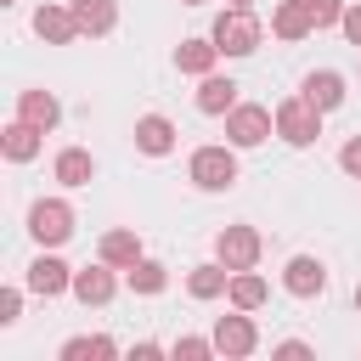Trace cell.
<instances>
[{
	"mask_svg": "<svg viewBox=\"0 0 361 361\" xmlns=\"http://www.w3.org/2000/svg\"><path fill=\"white\" fill-rule=\"evenodd\" d=\"M180 6H203V0H180Z\"/></svg>",
	"mask_w": 361,
	"mask_h": 361,
	"instance_id": "34",
	"label": "cell"
},
{
	"mask_svg": "<svg viewBox=\"0 0 361 361\" xmlns=\"http://www.w3.org/2000/svg\"><path fill=\"white\" fill-rule=\"evenodd\" d=\"M226 288H231V265H220V259L186 271V293H192V299H220Z\"/></svg>",
	"mask_w": 361,
	"mask_h": 361,
	"instance_id": "21",
	"label": "cell"
},
{
	"mask_svg": "<svg viewBox=\"0 0 361 361\" xmlns=\"http://www.w3.org/2000/svg\"><path fill=\"white\" fill-rule=\"evenodd\" d=\"M28 237H34L39 248H62V243L73 237V209H68L62 197H39V203L28 209Z\"/></svg>",
	"mask_w": 361,
	"mask_h": 361,
	"instance_id": "4",
	"label": "cell"
},
{
	"mask_svg": "<svg viewBox=\"0 0 361 361\" xmlns=\"http://www.w3.org/2000/svg\"><path fill=\"white\" fill-rule=\"evenodd\" d=\"M39 141H45V130H34L28 118H11V124L0 130V152H6L11 164H28V158L39 152Z\"/></svg>",
	"mask_w": 361,
	"mask_h": 361,
	"instance_id": "15",
	"label": "cell"
},
{
	"mask_svg": "<svg viewBox=\"0 0 361 361\" xmlns=\"http://www.w3.org/2000/svg\"><path fill=\"white\" fill-rule=\"evenodd\" d=\"M214 259L231 265V271H254L259 265V231L254 226H226L214 237Z\"/></svg>",
	"mask_w": 361,
	"mask_h": 361,
	"instance_id": "6",
	"label": "cell"
},
{
	"mask_svg": "<svg viewBox=\"0 0 361 361\" xmlns=\"http://www.w3.org/2000/svg\"><path fill=\"white\" fill-rule=\"evenodd\" d=\"M68 6H73L79 28H85L90 39H102V34L118 28V0H68Z\"/></svg>",
	"mask_w": 361,
	"mask_h": 361,
	"instance_id": "17",
	"label": "cell"
},
{
	"mask_svg": "<svg viewBox=\"0 0 361 361\" xmlns=\"http://www.w3.org/2000/svg\"><path fill=\"white\" fill-rule=\"evenodd\" d=\"M209 39H214L226 56H248V51H259V39H265V23H259L248 6H226V11L214 17Z\"/></svg>",
	"mask_w": 361,
	"mask_h": 361,
	"instance_id": "1",
	"label": "cell"
},
{
	"mask_svg": "<svg viewBox=\"0 0 361 361\" xmlns=\"http://www.w3.org/2000/svg\"><path fill=\"white\" fill-rule=\"evenodd\" d=\"M305 96H310L322 113L344 107V73H338V68H316V73H305Z\"/></svg>",
	"mask_w": 361,
	"mask_h": 361,
	"instance_id": "18",
	"label": "cell"
},
{
	"mask_svg": "<svg viewBox=\"0 0 361 361\" xmlns=\"http://www.w3.org/2000/svg\"><path fill=\"white\" fill-rule=\"evenodd\" d=\"M51 175H56L62 186H90V180H96V158H90L85 147H62L56 164H51Z\"/></svg>",
	"mask_w": 361,
	"mask_h": 361,
	"instance_id": "20",
	"label": "cell"
},
{
	"mask_svg": "<svg viewBox=\"0 0 361 361\" xmlns=\"http://www.w3.org/2000/svg\"><path fill=\"white\" fill-rule=\"evenodd\" d=\"M28 293H39V299L73 293V265H62L56 254H39V259L28 265Z\"/></svg>",
	"mask_w": 361,
	"mask_h": 361,
	"instance_id": "9",
	"label": "cell"
},
{
	"mask_svg": "<svg viewBox=\"0 0 361 361\" xmlns=\"http://www.w3.org/2000/svg\"><path fill=\"white\" fill-rule=\"evenodd\" d=\"M231 107H237V85H231V79H220V73H203V85H197V113L226 118Z\"/></svg>",
	"mask_w": 361,
	"mask_h": 361,
	"instance_id": "19",
	"label": "cell"
},
{
	"mask_svg": "<svg viewBox=\"0 0 361 361\" xmlns=\"http://www.w3.org/2000/svg\"><path fill=\"white\" fill-rule=\"evenodd\" d=\"M23 316V288H0V327H11Z\"/></svg>",
	"mask_w": 361,
	"mask_h": 361,
	"instance_id": "28",
	"label": "cell"
},
{
	"mask_svg": "<svg viewBox=\"0 0 361 361\" xmlns=\"http://www.w3.org/2000/svg\"><path fill=\"white\" fill-rule=\"evenodd\" d=\"M113 271H118V265H107V259H102V265H85V271H73V299H79V305H107V299L118 293Z\"/></svg>",
	"mask_w": 361,
	"mask_h": 361,
	"instance_id": "12",
	"label": "cell"
},
{
	"mask_svg": "<svg viewBox=\"0 0 361 361\" xmlns=\"http://www.w3.org/2000/svg\"><path fill=\"white\" fill-rule=\"evenodd\" d=\"M17 118H28L34 130H45V135H51V130H56V118H62V102H56L51 90H23V96H17Z\"/></svg>",
	"mask_w": 361,
	"mask_h": 361,
	"instance_id": "14",
	"label": "cell"
},
{
	"mask_svg": "<svg viewBox=\"0 0 361 361\" xmlns=\"http://www.w3.org/2000/svg\"><path fill=\"white\" fill-rule=\"evenodd\" d=\"M0 6H11V0H0Z\"/></svg>",
	"mask_w": 361,
	"mask_h": 361,
	"instance_id": "35",
	"label": "cell"
},
{
	"mask_svg": "<svg viewBox=\"0 0 361 361\" xmlns=\"http://www.w3.org/2000/svg\"><path fill=\"white\" fill-rule=\"evenodd\" d=\"M355 316H361V282H355Z\"/></svg>",
	"mask_w": 361,
	"mask_h": 361,
	"instance_id": "33",
	"label": "cell"
},
{
	"mask_svg": "<svg viewBox=\"0 0 361 361\" xmlns=\"http://www.w3.org/2000/svg\"><path fill=\"white\" fill-rule=\"evenodd\" d=\"M276 135H282L288 147H316V135H322V107H316L310 96L276 102Z\"/></svg>",
	"mask_w": 361,
	"mask_h": 361,
	"instance_id": "3",
	"label": "cell"
},
{
	"mask_svg": "<svg viewBox=\"0 0 361 361\" xmlns=\"http://www.w3.org/2000/svg\"><path fill=\"white\" fill-rule=\"evenodd\" d=\"M271 130H276V113L259 107V102H237V107L226 113V141H231V147H259Z\"/></svg>",
	"mask_w": 361,
	"mask_h": 361,
	"instance_id": "5",
	"label": "cell"
},
{
	"mask_svg": "<svg viewBox=\"0 0 361 361\" xmlns=\"http://www.w3.org/2000/svg\"><path fill=\"white\" fill-rule=\"evenodd\" d=\"M169 355H175V361H209V355H220V350H214V333H209V338L186 333V338H175V344H169Z\"/></svg>",
	"mask_w": 361,
	"mask_h": 361,
	"instance_id": "26",
	"label": "cell"
},
{
	"mask_svg": "<svg viewBox=\"0 0 361 361\" xmlns=\"http://www.w3.org/2000/svg\"><path fill=\"white\" fill-rule=\"evenodd\" d=\"M214 350H220V355H231V361L254 355V350H259V333H254V310L220 316V322H214Z\"/></svg>",
	"mask_w": 361,
	"mask_h": 361,
	"instance_id": "7",
	"label": "cell"
},
{
	"mask_svg": "<svg viewBox=\"0 0 361 361\" xmlns=\"http://www.w3.org/2000/svg\"><path fill=\"white\" fill-rule=\"evenodd\" d=\"M310 28H316V17H310V6H305V0H282V6L271 11V34H276V39H288V45H293V39H305Z\"/></svg>",
	"mask_w": 361,
	"mask_h": 361,
	"instance_id": "16",
	"label": "cell"
},
{
	"mask_svg": "<svg viewBox=\"0 0 361 361\" xmlns=\"http://www.w3.org/2000/svg\"><path fill=\"white\" fill-rule=\"evenodd\" d=\"M271 355H310V344L305 338H282V344H271Z\"/></svg>",
	"mask_w": 361,
	"mask_h": 361,
	"instance_id": "31",
	"label": "cell"
},
{
	"mask_svg": "<svg viewBox=\"0 0 361 361\" xmlns=\"http://www.w3.org/2000/svg\"><path fill=\"white\" fill-rule=\"evenodd\" d=\"M305 6H310V17H316V28H333V23L344 17V6H350V0H305Z\"/></svg>",
	"mask_w": 361,
	"mask_h": 361,
	"instance_id": "27",
	"label": "cell"
},
{
	"mask_svg": "<svg viewBox=\"0 0 361 361\" xmlns=\"http://www.w3.org/2000/svg\"><path fill=\"white\" fill-rule=\"evenodd\" d=\"M226 6H248V11H254V0H226Z\"/></svg>",
	"mask_w": 361,
	"mask_h": 361,
	"instance_id": "32",
	"label": "cell"
},
{
	"mask_svg": "<svg viewBox=\"0 0 361 361\" xmlns=\"http://www.w3.org/2000/svg\"><path fill=\"white\" fill-rule=\"evenodd\" d=\"M175 118H164V113H141L135 118V147L147 152V158H169L175 152Z\"/></svg>",
	"mask_w": 361,
	"mask_h": 361,
	"instance_id": "11",
	"label": "cell"
},
{
	"mask_svg": "<svg viewBox=\"0 0 361 361\" xmlns=\"http://www.w3.org/2000/svg\"><path fill=\"white\" fill-rule=\"evenodd\" d=\"M226 51L214 45V39H180L175 45V68L180 73H192V79H203V73H214V62H220Z\"/></svg>",
	"mask_w": 361,
	"mask_h": 361,
	"instance_id": "13",
	"label": "cell"
},
{
	"mask_svg": "<svg viewBox=\"0 0 361 361\" xmlns=\"http://www.w3.org/2000/svg\"><path fill=\"white\" fill-rule=\"evenodd\" d=\"M34 34H39L45 45H73L85 28H79L73 6H39V11H34Z\"/></svg>",
	"mask_w": 361,
	"mask_h": 361,
	"instance_id": "10",
	"label": "cell"
},
{
	"mask_svg": "<svg viewBox=\"0 0 361 361\" xmlns=\"http://www.w3.org/2000/svg\"><path fill=\"white\" fill-rule=\"evenodd\" d=\"M186 175H192L197 192H231L237 186V147L231 141L226 147H197L192 164H186Z\"/></svg>",
	"mask_w": 361,
	"mask_h": 361,
	"instance_id": "2",
	"label": "cell"
},
{
	"mask_svg": "<svg viewBox=\"0 0 361 361\" xmlns=\"http://www.w3.org/2000/svg\"><path fill=\"white\" fill-rule=\"evenodd\" d=\"M338 169H344V175H355V180H361V135H350V141H344V147H338Z\"/></svg>",
	"mask_w": 361,
	"mask_h": 361,
	"instance_id": "29",
	"label": "cell"
},
{
	"mask_svg": "<svg viewBox=\"0 0 361 361\" xmlns=\"http://www.w3.org/2000/svg\"><path fill=\"white\" fill-rule=\"evenodd\" d=\"M113 355H118V344L107 333H79L62 344V361H113Z\"/></svg>",
	"mask_w": 361,
	"mask_h": 361,
	"instance_id": "24",
	"label": "cell"
},
{
	"mask_svg": "<svg viewBox=\"0 0 361 361\" xmlns=\"http://www.w3.org/2000/svg\"><path fill=\"white\" fill-rule=\"evenodd\" d=\"M124 282H130V293L152 299V293H164V288H169V271H164L158 259H147V254H141V259H135V265L124 271Z\"/></svg>",
	"mask_w": 361,
	"mask_h": 361,
	"instance_id": "23",
	"label": "cell"
},
{
	"mask_svg": "<svg viewBox=\"0 0 361 361\" xmlns=\"http://www.w3.org/2000/svg\"><path fill=\"white\" fill-rule=\"evenodd\" d=\"M226 299H231V310H259V305L271 299V288H265V276H254V271H231Z\"/></svg>",
	"mask_w": 361,
	"mask_h": 361,
	"instance_id": "22",
	"label": "cell"
},
{
	"mask_svg": "<svg viewBox=\"0 0 361 361\" xmlns=\"http://www.w3.org/2000/svg\"><path fill=\"white\" fill-rule=\"evenodd\" d=\"M338 28H344V39H350V45H361V0H350V6H344Z\"/></svg>",
	"mask_w": 361,
	"mask_h": 361,
	"instance_id": "30",
	"label": "cell"
},
{
	"mask_svg": "<svg viewBox=\"0 0 361 361\" xmlns=\"http://www.w3.org/2000/svg\"><path fill=\"white\" fill-rule=\"evenodd\" d=\"M282 288H288L293 299H322V293H327V265H322L316 254H293L288 271H282Z\"/></svg>",
	"mask_w": 361,
	"mask_h": 361,
	"instance_id": "8",
	"label": "cell"
},
{
	"mask_svg": "<svg viewBox=\"0 0 361 361\" xmlns=\"http://www.w3.org/2000/svg\"><path fill=\"white\" fill-rule=\"evenodd\" d=\"M96 254H102L107 265H118V271H130V265L141 259V237H135V231H107Z\"/></svg>",
	"mask_w": 361,
	"mask_h": 361,
	"instance_id": "25",
	"label": "cell"
}]
</instances>
